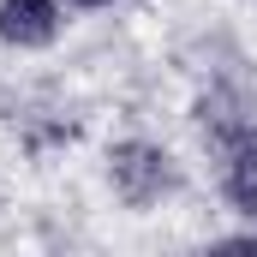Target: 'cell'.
Returning a JSON list of instances; mask_svg holds the SVG:
<instances>
[{
  "instance_id": "3957f363",
  "label": "cell",
  "mask_w": 257,
  "mask_h": 257,
  "mask_svg": "<svg viewBox=\"0 0 257 257\" xmlns=\"http://www.w3.org/2000/svg\"><path fill=\"white\" fill-rule=\"evenodd\" d=\"M227 197H233L245 215H257V144L239 150V162L227 168Z\"/></svg>"
},
{
  "instance_id": "6da1fadb",
  "label": "cell",
  "mask_w": 257,
  "mask_h": 257,
  "mask_svg": "<svg viewBox=\"0 0 257 257\" xmlns=\"http://www.w3.org/2000/svg\"><path fill=\"white\" fill-rule=\"evenodd\" d=\"M60 30V6L54 0H0V42L12 48H42Z\"/></svg>"
},
{
  "instance_id": "7a4b0ae2",
  "label": "cell",
  "mask_w": 257,
  "mask_h": 257,
  "mask_svg": "<svg viewBox=\"0 0 257 257\" xmlns=\"http://www.w3.org/2000/svg\"><path fill=\"white\" fill-rule=\"evenodd\" d=\"M114 180H120V192L132 197V203H144L150 192H162L168 186V156H156V150H120L114 156Z\"/></svg>"
},
{
  "instance_id": "277c9868",
  "label": "cell",
  "mask_w": 257,
  "mask_h": 257,
  "mask_svg": "<svg viewBox=\"0 0 257 257\" xmlns=\"http://www.w3.org/2000/svg\"><path fill=\"white\" fill-rule=\"evenodd\" d=\"M66 6H108V0H66Z\"/></svg>"
}]
</instances>
